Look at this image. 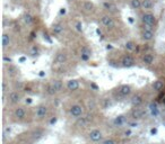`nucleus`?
Segmentation results:
<instances>
[{"label": "nucleus", "mask_w": 165, "mask_h": 144, "mask_svg": "<svg viewBox=\"0 0 165 144\" xmlns=\"http://www.w3.org/2000/svg\"><path fill=\"white\" fill-rule=\"evenodd\" d=\"M100 23L105 29H114L117 27V22L113 15H110L108 13H103L100 16Z\"/></svg>", "instance_id": "nucleus-1"}, {"label": "nucleus", "mask_w": 165, "mask_h": 144, "mask_svg": "<svg viewBox=\"0 0 165 144\" xmlns=\"http://www.w3.org/2000/svg\"><path fill=\"white\" fill-rule=\"evenodd\" d=\"M140 22L142 24H147L151 26H157V18L153 11H141L140 14Z\"/></svg>", "instance_id": "nucleus-2"}, {"label": "nucleus", "mask_w": 165, "mask_h": 144, "mask_svg": "<svg viewBox=\"0 0 165 144\" xmlns=\"http://www.w3.org/2000/svg\"><path fill=\"white\" fill-rule=\"evenodd\" d=\"M101 7L104 13H108L110 15H117L119 13V7L114 1H109V0H103L101 2Z\"/></svg>", "instance_id": "nucleus-3"}, {"label": "nucleus", "mask_w": 165, "mask_h": 144, "mask_svg": "<svg viewBox=\"0 0 165 144\" xmlns=\"http://www.w3.org/2000/svg\"><path fill=\"white\" fill-rule=\"evenodd\" d=\"M67 61H68V52L66 50L61 49L55 53V60H53V63L55 66H63L67 63Z\"/></svg>", "instance_id": "nucleus-4"}, {"label": "nucleus", "mask_w": 165, "mask_h": 144, "mask_svg": "<svg viewBox=\"0 0 165 144\" xmlns=\"http://www.w3.org/2000/svg\"><path fill=\"white\" fill-rule=\"evenodd\" d=\"M49 115V107L45 104H41V105L36 106L35 108V119L36 120H43L48 117Z\"/></svg>", "instance_id": "nucleus-5"}, {"label": "nucleus", "mask_w": 165, "mask_h": 144, "mask_svg": "<svg viewBox=\"0 0 165 144\" xmlns=\"http://www.w3.org/2000/svg\"><path fill=\"white\" fill-rule=\"evenodd\" d=\"M80 9L84 14L86 15H92L96 10V7H95V3L91 0H82L80 2Z\"/></svg>", "instance_id": "nucleus-6"}, {"label": "nucleus", "mask_w": 165, "mask_h": 144, "mask_svg": "<svg viewBox=\"0 0 165 144\" xmlns=\"http://www.w3.org/2000/svg\"><path fill=\"white\" fill-rule=\"evenodd\" d=\"M69 114L72 118L78 119L82 116H84V107L82 105H78V104H74L69 108Z\"/></svg>", "instance_id": "nucleus-7"}, {"label": "nucleus", "mask_w": 165, "mask_h": 144, "mask_svg": "<svg viewBox=\"0 0 165 144\" xmlns=\"http://www.w3.org/2000/svg\"><path fill=\"white\" fill-rule=\"evenodd\" d=\"M120 64L123 68H132V66H136V60L135 57L129 54V53H125L121 56V60H120Z\"/></svg>", "instance_id": "nucleus-8"}, {"label": "nucleus", "mask_w": 165, "mask_h": 144, "mask_svg": "<svg viewBox=\"0 0 165 144\" xmlns=\"http://www.w3.org/2000/svg\"><path fill=\"white\" fill-rule=\"evenodd\" d=\"M13 115L14 117L18 120V122H22L26 118L27 115V110H26V107L25 106H16L13 112Z\"/></svg>", "instance_id": "nucleus-9"}, {"label": "nucleus", "mask_w": 165, "mask_h": 144, "mask_svg": "<svg viewBox=\"0 0 165 144\" xmlns=\"http://www.w3.org/2000/svg\"><path fill=\"white\" fill-rule=\"evenodd\" d=\"M65 29H66V24H65L63 22H60V20H58V22L53 23V24H52V27H51L52 34L55 35V36H60V35H62V34H63V32H65Z\"/></svg>", "instance_id": "nucleus-10"}, {"label": "nucleus", "mask_w": 165, "mask_h": 144, "mask_svg": "<svg viewBox=\"0 0 165 144\" xmlns=\"http://www.w3.org/2000/svg\"><path fill=\"white\" fill-rule=\"evenodd\" d=\"M88 140L93 143H98V142H102L103 141V134L102 132L97 128H94L88 133Z\"/></svg>", "instance_id": "nucleus-11"}, {"label": "nucleus", "mask_w": 165, "mask_h": 144, "mask_svg": "<svg viewBox=\"0 0 165 144\" xmlns=\"http://www.w3.org/2000/svg\"><path fill=\"white\" fill-rule=\"evenodd\" d=\"M155 37V30L140 28V39L142 42H151Z\"/></svg>", "instance_id": "nucleus-12"}, {"label": "nucleus", "mask_w": 165, "mask_h": 144, "mask_svg": "<svg viewBox=\"0 0 165 144\" xmlns=\"http://www.w3.org/2000/svg\"><path fill=\"white\" fill-rule=\"evenodd\" d=\"M8 103L10 105H17L22 100V95L18 91H10L8 92Z\"/></svg>", "instance_id": "nucleus-13"}, {"label": "nucleus", "mask_w": 165, "mask_h": 144, "mask_svg": "<svg viewBox=\"0 0 165 144\" xmlns=\"http://www.w3.org/2000/svg\"><path fill=\"white\" fill-rule=\"evenodd\" d=\"M13 43V36L9 32H3L2 33V50L8 49Z\"/></svg>", "instance_id": "nucleus-14"}, {"label": "nucleus", "mask_w": 165, "mask_h": 144, "mask_svg": "<svg viewBox=\"0 0 165 144\" xmlns=\"http://www.w3.org/2000/svg\"><path fill=\"white\" fill-rule=\"evenodd\" d=\"M131 92H132V88H131V86H129V85H122V86H120V87L118 88V93H119V96L122 97V98L130 96Z\"/></svg>", "instance_id": "nucleus-15"}, {"label": "nucleus", "mask_w": 165, "mask_h": 144, "mask_svg": "<svg viewBox=\"0 0 165 144\" xmlns=\"http://www.w3.org/2000/svg\"><path fill=\"white\" fill-rule=\"evenodd\" d=\"M146 115V112L139 107H134V109L131 110L130 113V117L132 118L134 120L136 119H140V118H144V116Z\"/></svg>", "instance_id": "nucleus-16"}, {"label": "nucleus", "mask_w": 165, "mask_h": 144, "mask_svg": "<svg viewBox=\"0 0 165 144\" xmlns=\"http://www.w3.org/2000/svg\"><path fill=\"white\" fill-rule=\"evenodd\" d=\"M154 61H155V55H154L153 53H149V52L145 53V54L141 56V63L146 66H151V64L154 63Z\"/></svg>", "instance_id": "nucleus-17"}, {"label": "nucleus", "mask_w": 165, "mask_h": 144, "mask_svg": "<svg viewBox=\"0 0 165 144\" xmlns=\"http://www.w3.org/2000/svg\"><path fill=\"white\" fill-rule=\"evenodd\" d=\"M79 87H80V83L77 79H70L66 83V88L69 91H76L79 89Z\"/></svg>", "instance_id": "nucleus-18"}, {"label": "nucleus", "mask_w": 165, "mask_h": 144, "mask_svg": "<svg viewBox=\"0 0 165 144\" xmlns=\"http://www.w3.org/2000/svg\"><path fill=\"white\" fill-rule=\"evenodd\" d=\"M130 103H131V106L132 107H140L144 103V96L141 93H136L131 97L130 99Z\"/></svg>", "instance_id": "nucleus-19"}, {"label": "nucleus", "mask_w": 165, "mask_h": 144, "mask_svg": "<svg viewBox=\"0 0 165 144\" xmlns=\"http://www.w3.org/2000/svg\"><path fill=\"white\" fill-rule=\"evenodd\" d=\"M155 8L154 0H141V10L144 11H153Z\"/></svg>", "instance_id": "nucleus-20"}, {"label": "nucleus", "mask_w": 165, "mask_h": 144, "mask_svg": "<svg viewBox=\"0 0 165 144\" xmlns=\"http://www.w3.org/2000/svg\"><path fill=\"white\" fill-rule=\"evenodd\" d=\"M5 70L7 72V74L10 77V78H15L18 73H19V70L14 66V64H5Z\"/></svg>", "instance_id": "nucleus-21"}, {"label": "nucleus", "mask_w": 165, "mask_h": 144, "mask_svg": "<svg viewBox=\"0 0 165 144\" xmlns=\"http://www.w3.org/2000/svg\"><path fill=\"white\" fill-rule=\"evenodd\" d=\"M92 56V50L88 46H82L80 49V59L82 61H88Z\"/></svg>", "instance_id": "nucleus-22"}, {"label": "nucleus", "mask_w": 165, "mask_h": 144, "mask_svg": "<svg viewBox=\"0 0 165 144\" xmlns=\"http://www.w3.org/2000/svg\"><path fill=\"white\" fill-rule=\"evenodd\" d=\"M50 82H51V85L55 88V90L58 91V93L63 91L65 85H63V81H62L61 79H52Z\"/></svg>", "instance_id": "nucleus-23"}, {"label": "nucleus", "mask_w": 165, "mask_h": 144, "mask_svg": "<svg viewBox=\"0 0 165 144\" xmlns=\"http://www.w3.org/2000/svg\"><path fill=\"white\" fill-rule=\"evenodd\" d=\"M22 19H23V22L25 23V25H27V26H32V25L34 24V16L29 13V11H25V13L23 14Z\"/></svg>", "instance_id": "nucleus-24"}, {"label": "nucleus", "mask_w": 165, "mask_h": 144, "mask_svg": "<svg viewBox=\"0 0 165 144\" xmlns=\"http://www.w3.org/2000/svg\"><path fill=\"white\" fill-rule=\"evenodd\" d=\"M164 81L163 80H155L153 83H151V88L153 90L156 92H161L164 89Z\"/></svg>", "instance_id": "nucleus-25"}, {"label": "nucleus", "mask_w": 165, "mask_h": 144, "mask_svg": "<svg viewBox=\"0 0 165 144\" xmlns=\"http://www.w3.org/2000/svg\"><path fill=\"white\" fill-rule=\"evenodd\" d=\"M128 5L135 11L141 10V0H128Z\"/></svg>", "instance_id": "nucleus-26"}, {"label": "nucleus", "mask_w": 165, "mask_h": 144, "mask_svg": "<svg viewBox=\"0 0 165 144\" xmlns=\"http://www.w3.org/2000/svg\"><path fill=\"white\" fill-rule=\"evenodd\" d=\"M124 123H125V117H124L123 115H119V116H117V117L113 119L114 126H118V127L124 125Z\"/></svg>", "instance_id": "nucleus-27"}, {"label": "nucleus", "mask_w": 165, "mask_h": 144, "mask_svg": "<svg viewBox=\"0 0 165 144\" xmlns=\"http://www.w3.org/2000/svg\"><path fill=\"white\" fill-rule=\"evenodd\" d=\"M45 92H46V95L48 96H55L58 91L55 90V88L51 85V82H49L46 86H45Z\"/></svg>", "instance_id": "nucleus-28"}, {"label": "nucleus", "mask_w": 165, "mask_h": 144, "mask_svg": "<svg viewBox=\"0 0 165 144\" xmlns=\"http://www.w3.org/2000/svg\"><path fill=\"white\" fill-rule=\"evenodd\" d=\"M136 43L134 42V41H128L127 43H125V45H124V47H125V50L128 51V52H134L135 50H136Z\"/></svg>", "instance_id": "nucleus-29"}, {"label": "nucleus", "mask_w": 165, "mask_h": 144, "mask_svg": "<svg viewBox=\"0 0 165 144\" xmlns=\"http://www.w3.org/2000/svg\"><path fill=\"white\" fill-rule=\"evenodd\" d=\"M149 109H151V115H153L154 117H157V116L160 115V110H158L157 105H156L155 103H151V104H149Z\"/></svg>", "instance_id": "nucleus-30"}, {"label": "nucleus", "mask_w": 165, "mask_h": 144, "mask_svg": "<svg viewBox=\"0 0 165 144\" xmlns=\"http://www.w3.org/2000/svg\"><path fill=\"white\" fill-rule=\"evenodd\" d=\"M43 135H44V133H43V131H42L41 128H38V130L32 132V137H33L34 140H36V141L40 140Z\"/></svg>", "instance_id": "nucleus-31"}, {"label": "nucleus", "mask_w": 165, "mask_h": 144, "mask_svg": "<svg viewBox=\"0 0 165 144\" xmlns=\"http://www.w3.org/2000/svg\"><path fill=\"white\" fill-rule=\"evenodd\" d=\"M29 54L31 56H38L40 54V49L38 45H32L31 46V50H29Z\"/></svg>", "instance_id": "nucleus-32"}, {"label": "nucleus", "mask_w": 165, "mask_h": 144, "mask_svg": "<svg viewBox=\"0 0 165 144\" xmlns=\"http://www.w3.org/2000/svg\"><path fill=\"white\" fill-rule=\"evenodd\" d=\"M2 92H3V95L7 93V92H9V87H8V83H7L6 80L2 81Z\"/></svg>", "instance_id": "nucleus-33"}, {"label": "nucleus", "mask_w": 165, "mask_h": 144, "mask_svg": "<svg viewBox=\"0 0 165 144\" xmlns=\"http://www.w3.org/2000/svg\"><path fill=\"white\" fill-rule=\"evenodd\" d=\"M15 88H16V90H22L24 88V83L22 81H16L15 82Z\"/></svg>", "instance_id": "nucleus-34"}, {"label": "nucleus", "mask_w": 165, "mask_h": 144, "mask_svg": "<svg viewBox=\"0 0 165 144\" xmlns=\"http://www.w3.org/2000/svg\"><path fill=\"white\" fill-rule=\"evenodd\" d=\"M111 106V101H110V99H104L103 100V108L104 109H106V108H109Z\"/></svg>", "instance_id": "nucleus-35"}, {"label": "nucleus", "mask_w": 165, "mask_h": 144, "mask_svg": "<svg viewBox=\"0 0 165 144\" xmlns=\"http://www.w3.org/2000/svg\"><path fill=\"white\" fill-rule=\"evenodd\" d=\"M102 144H117V142L112 139H106V140H103L102 141Z\"/></svg>", "instance_id": "nucleus-36"}, {"label": "nucleus", "mask_w": 165, "mask_h": 144, "mask_svg": "<svg viewBox=\"0 0 165 144\" xmlns=\"http://www.w3.org/2000/svg\"><path fill=\"white\" fill-rule=\"evenodd\" d=\"M2 60H3V63H5V64H10V63H12V59L8 57L7 55H3V59H2Z\"/></svg>", "instance_id": "nucleus-37"}, {"label": "nucleus", "mask_w": 165, "mask_h": 144, "mask_svg": "<svg viewBox=\"0 0 165 144\" xmlns=\"http://www.w3.org/2000/svg\"><path fill=\"white\" fill-rule=\"evenodd\" d=\"M57 120H58V118L55 117H51V119H50V122H49V124H50V125H55V123H57Z\"/></svg>", "instance_id": "nucleus-38"}, {"label": "nucleus", "mask_w": 165, "mask_h": 144, "mask_svg": "<svg viewBox=\"0 0 165 144\" xmlns=\"http://www.w3.org/2000/svg\"><path fill=\"white\" fill-rule=\"evenodd\" d=\"M124 136H125V137H129V136H131V134H132V132L130 131V130H125V131H124Z\"/></svg>", "instance_id": "nucleus-39"}, {"label": "nucleus", "mask_w": 165, "mask_h": 144, "mask_svg": "<svg viewBox=\"0 0 165 144\" xmlns=\"http://www.w3.org/2000/svg\"><path fill=\"white\" fill-rule=\"evenodd\" d=\"M129 126H130V127H137L138 123L137 122H130V123H129Z\"/></svg>", "instance_id": "nucleus-40"}, {"label": "nucleus", "mask_w": 165, "mask_h": 144, "mask_svg": "<svg viewBox=\"0 0 165 144\" xmlns=\"http://www.w3.org/2000/svg\"><path fill=\"white\" fill-rule=\"evenodd\" d=\"M22 1H23V0H10V2H12V3H15V5H20Z\"/></svg>", "instance_id": "nucleus-41"}, {"label": "nucleus", "mask_w": 165, "mask_h": 144, "mask_svg": "<svg viewBox=\"0 0 165 144\" xmlns=\"http://www.w3.org/2000/svg\"><path fill=\"white\" fill-rule=\"evenodd\" d=\"M80 27H82V24H80V23H77V25H76V28H77L79 32H82V28H80Z\"/></svg>", "instance_id": "nucleus-42"}, {"label": "nucleus", "mask_w": 165, "mask_h": 144, "mask_svg": "<svg viewBox=\"0 0 165 144\" xmlns=\"http://www.w3.org/2000/svg\"><path fill=\"white\" fill-rule=\"evenodd\" d=\"M91 87H92V88H93L94 90H98V87H97V86H96V85H95V83H93V82L91 83Z\"/></svg>", "instance_id": "nucleus-43"}, {"label": "nucleus", "mask_w": 165, "mask_h": 144, "mask_svg": "<svg viewBox=\"0 0 165 144\" xmlns=\"http://www.w3.org/2000/svg\"><path fill=\"white\" fill-rule=\"evenodd\" d=\"M31 1H32L34 5H39V3H41L42 0H31Z\"/></svg>", "instance_id": "nucleus-44"}, {"label": "nucleus", "mask_w": 165, "mask_h": 144, "mask_svg": "<svg viewBox=\"0 0 165 144\" xmlns=\"http://www.w3.org/2000/svg\"><path fill=\"white\" fill-rule=\"evenodd\" d=\"M156 133H157V130H156V128H151V134L154 135V134H156Z\"/></svg>", "instance_id": "nucleus-45"}, {"label": "nucleus", "mask_w": 165, "mask_h": 144, "mask_svg": "<svg viewBox=\"0 0 165 144\" xmlns=\"http://www.w3.org/2000/svg\"><path fill=\"white\" fill-rule=\"evenodd\" d=\"M69 3H71V2H75V1H77V0H67Z\"/></svg>", "instance_id": "nucleus-46"}, {"label": "nucleus", "mask_w": 165, "mask_h": 144, "mask_svg": "<svg viewBox=\"0 0 165 144\" xmlns=\"http://www.w3.org/2000/svg\"><path fill=\"white\" fill-rule=\"evenodd\" d=\"M109 1H114V2H117V0H109Z\"/></svg>", "instance_id": "nucleus-47"}]
</instances>
